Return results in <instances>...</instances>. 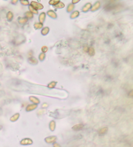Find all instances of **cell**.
<instances>
[{
    "mask_svg": "<svg viewBox=\"0 0 133 147\" xmlns=\"http://www.w3.org/2000/svg\"><path fill=\"white\" fill-rule=\"evenodd\" d=\"M31 6L34 9H35L36 11H37V10H41V9H42V8H43V5H42L41 3H37V2H36V1H32V2L31 3Z\"/></svg>",
    "mask_w": 133,
    "mask_h": 147,
    "instance_id": "1",
    "label": "cell"
},
{
    "mask_svg": "<svg viewBox=\"0 0 133 147\" xmlns=\"http://www.w3.org/2000/svg\"><path fill=\"white\" fill-rule=\"evenodd\" d=\"M33 143V140L29 139V138H25V139H22V141H20V144L22 145H30Z\"/></svg>",
    "mask_w": 133,
    "mask_h": 147,
    "instance_id": "2",
    "label": "cell"
},
{
    "mask_svg": "<svg viewBox=\"0 0 133 147\" xmlns=\"http://www.w3.org/2000/svg\"><path fill=\"white\" fill-rule=\"evenodd\" d=\"M56 141H57V137L54 136V135L47 137H46L45 139V141L47 143H48V144L54 143L56 142Z\"/></svg>",
    "mask_w": 133,
    "mask_h": 147,
    "instance_id": "3",
    "label": "cell"
},
{
    "mask_svg": "<svg viewBox=\"0 0 133 147\" xmlns=\"http://www.w3.org/2000/svg\"><path fill=\"white\" fill-rule=\"evenodd\" d=\"M36 108H37V105L36 104H29V105H28L27 107H26L25 110H26L27 112H31V111H33V110H35Z\"/></svg>",
    "mask_w": 133,
    "mask_h": 147,
    "instance_id": "4",
    "label": "cell"
},
{
    "mask_svg": "<svg viewBox=\"0 0 133 147\" xmlns=\"http://www.w3.org/2000/svg\"><path fill=\"white\" fill-rule=\"evenodd\" d=\"M83 127H84L83 124H78L73 126V127H72V129H73V130H75V131H79V130H81L83 128Z\"/></svg>",
    "mask_w": 133,
    "mask_h": 147,
    "instance_id": "5",
    "label": "cell"
},
{
    "mask_svg": "<svg viewBox=\"0 0 133 147\" xmlns=\"http://www.w3.org/2000/svg\"><path fill=\"white\" fill-rule=\"evenodd\" d=\"M29 100H30V101H31L33 103H34L35 104H38L40 103V100L38 99V98H36L35 97H33V96H31L29 97Z\"/></svg>",
    "mask_w": 133,
    "mask_h": 147,
    "instance_id": "6",
    "label": "cell"
},
{
    "mask_svg": "<svg viewBox=\"0 0 133 147\" xmlns=\"http://www.w3.org/2000/svg\"><path fill=\"white\" fill-rule=\"evenodd\" d=\"M56 128V123L55 120H51L49 123V129L51 131H54Z\"/></svg>",
    "mask_w": 133,
    "mask_h": 147,
    "instance_id": "7",
    "label": "cell"
},
{
    "mask_svg": "<svg viewBox=\"0 0 133 147\" xmlns=\"http://www.w3.org/2000/svg\"><path fill=\"white\" fill-rule=\"evenodd\" d=\"M92 4L90 3H86V4L83 7V8H82V11H84V12H87L88 10H90V8H92Z\"/></svg>",
    "mask_w": 133,
    "mask_h": 147,
    "instance_id": "8",
    "label": "cell"
},
{
    "mask_svg": "<svg viewBox=\"0 0 133 147\" xmlns=\"http://www.w3.org/2000/svg\"><path fill=\"white\" fill-rule=\"evenodd\" d=\"M100 6H101L100 3H99V1H98V2H96V3H95V4L94 5V6H93V7H92L91 10H92V11H96V10H98V9H99V8Z\"/></svg>",
    "mask_w": 133,
    "mask_h": 147,
    "instance_id": "9",
    "label": "cell"
},
{
    "mask_svg": "<svg viewBox=\"0 0 133 147\" xmlns=\"http://www.w3.org/2000/svg\"><path fill=\"white\" fill-rule=\"evenodd\" d=\"M45 18H46V13L45 12H42L39 16V21L40 23H42L44 21H45Z\"/></svg>",
    "mask_w": 133,
    "mask_h": 147,
    "instance_id": "10",
    "label": "cell"
},
{
    "mask_svg": "<svg viewBox=\"0 0 133 147\" xmlns=\"http://www.w3.org/2000/svg\"><path fill=\"white\" fill-rule=\"evenodd\" d=\"M19 117H20L19 113H16V114H14V115H12V116L11 117V119H10V120H11V121H12V122H15V121H16V120L19 119Z\"/></svg>",
    "mask_w": 133,
    "mask_h": 147,
    "instance_id": "11",
    "label": "cell"
},
{
    "mask_svg": "<svg viewBox=\"0 0 133 147\" xmlns=\"http://www.w3.org/2000/svg\"><path fill=\"white\" fill-rule=\"evenodd\" d=\"M47 14H48V16H50L52 18H57V14L55 13L53 11H49L47 12Z\"/></svg>",
    "mask_w": 133,
    "mask_h": 147,
    "instance_id": "12",
    "label": "cell"
},
{
    "mask_svg": "<svg viewBox=\"0 0 133 147\" xmlns=\"http://www.w3.org/2000/svg\"><path fill=\"white\" fill-rule=\"evenodd\" d=\"M108 131V128H106V127H104V128H101L99 132H98V133L99 135H104V134H105Z\"/></svg>",
    "mask_w": 133,
    "mask_h": 147,
    "instance_id": "13",
    "label": "cell"
},
{
    "mask_svg": "<svg viewBox=\"0 0 133 147\" xmlns=\"http://www.w3.org/2000/svg\"><path fill=\"white\" fill-rule=\"evenodd\" d=\"M49 31V27H45V28H43V29L42 30V35H46L48 34V32Z\"/></svg>",
    "mask_w": 133,
    "mask_h": 147,
    "instance_id": "14",
    "label": "cell"
},
{
    "mask_svg": "<svg viewBox=\"0 0 133 147\" xmlns=\"http://www.w3.org/2000/svg\"><path fill=\"white\" fill-rule=\"evenodd\" d=\"M42 27H43V24L41 23H36L34 25V27L36 29H40L41 28H42Z\"/></svg>",
    "mask_w": 133,
    "mask_h": 147,
    "instance_id": "15",
    "label": "cell"
},
{
    "mask_svg": "<svg viewBox=\"0 0 133 147\" xmlns=\"http://www.w3.org/2000/svg\"><path fill=\"white\" fill-rule=\"evenodd\" d=\"M27 20L28 19L26 18H20V19H18V22L20 24H24L25 23H27Z\"/></svg>",
    "mask_w": 133,
    "mask_h": 147,
    "instance_id": "16",
    "label": "cell"
},
{
    "mask_svg": "<svg viewBox=\"0 0 133 147\" xmlns=\"http://www.w3.org/2000/svg\"><path fill=\"white\" fill-rule=\"evenodd\" d=\"M79 12H78V11H75V12H73V13L71 14L70 18L72 19L75 18H77V16H79Z\"/></svg>",
    "mask_w": 133,
    "mask_h": 147,
    "instance_id": "17",
    "label": "cell"
},
{
    "mask_svg": "<svg viewBox=\"0 0 133 147\" xmlns=\"http://www.w3.org/2000/svg\"><path fill=\"white\" fill-rule=\"evenodd\" d=\"M7 19L8 21H11L12 18H13V14L12 12H8L7 13Z\"/></svg>",
    "mask_w": 133,
    "mask_h": 147,
    "instance_id": "18",
    "label": "cell"
},
{
    "mask_svg": "<svg viewBox=\"0 0 133 147\" xmlns=\"http://www.w3.org/2000/svg\"><path fill=\"white\" fill-rule=\"evenodd\" d=\"M88 53L90 54V56H94V54H95V51H94V49L93 48V47H90V48H88Z\"/></svg>",
    "mask_w": 133,
    "mask_h": 147,
    "instance_id": "19",
    "label": "cell"
},
{
    "mask_svg": "<svg viewBox=\"0 0 133 147\" xmlns=\"http://www.w3.org/2000/svg\"><path fill=\"white\" fill-rule=\"evenodd\" d=\"M29 62H30L31 64H37V60L35 58H34V57H31L29 58Z\"/></svg>",
    "mask_w": 133,
    "mask_h": 147,
    "instance_id": "20",
    "label": "cell"
},
{
    "mask_svg": "<svg viewBox=\"0 0 133 147\" xmlns=\"http://www.w3.org/2000/svg\"><path fill=\"white\" fill-rule=\"evenodd\" d=\"M25 16L27 17V18H33V14L31 13L30 11H28V12H26V13H25Z\"/></svg>",
    "mask_w": 133,
    "mask_h": 147,
    "instance_id": "21",
    "label": "cell"
},
{
    "mask_svg": "<svg viewBox=\"0 0 133 147\" xmlns=\"http://www.w3.org/2000/svg\"><path fill=\"white\" fill-rule=\"evenodd\" d=\"M55 7H57L58 8H64V4L62 2H59V3L57 4L56 5H55Z\"/></svg>",
    "mask_w": 133,
    "mask_h": 147,
    "instance_id": "22",
    "label": "cell"
},
{
    "mask_svg": "<svg viewBox=\"0 0 133 147\" xmlns=\"http://www.w3.org/2000/svg\"><path fill=\"white\" fill-rule=\"evenodd\" d=\"M73 8H74V5H73L72 3L71 4H70L68 7V9H67V11L68 12H71V11H72L73 10Z\"/></svg>",
    "mask_w": 133,
    "mask_h": 147,
    "instance_id": "23",
    "label": "cell"
},
{
    "mask_svg": "<svg viewBox=\"0 0 133 147\" xmlns=\"http://www.w3.org/2000/svg\"><path fill=\"white\" fill-rule=\"evenodd\" d=\"M45 57H46L45 53H42L40 54V55H39V60L41 61H43V60L45 59Z\"/></svg>",
    "mask_w": 133,
    "mask_h": 147,
    "instance_id": "24",
    "label": "cell"
},
{
    "mask_svg": "<svg viewBox=\"0 0 133 147\" xmlns=\"http://www.w3.org/2000/svg\"><path fill=\"white\" fill-rule=\"evenodd\" d=\"M60 1H59V0H56V1H55V0H52V1H49V4H51V5H54L55 6L57 4L59 3Z\"/></svg>",
    "mask_w": 133,
    "mask_h": 147,
    "instance_id": "25",
    "label": "cell"
},
{
    "mask_svg": "<svg viewBox=\"0 0 133 147\" xmlns=\"http://www.w3.org/2000/svg\"><path fill=\"white\" fill-rule=\"evenodd\" d=\"M56 84H57L56 82H51L50 84H48V87H49V88H54L55 86H56Z\"/></svg>",
    "mask_w": 133,
    "mask_h": 147,
    "instance_id": "26",
    "label": "cell"
},
{
    "mask_svg": "<svg viewBox=\"0 0 133 147\" xmlns=\"http://www.w3.org/2000/svg\"><path fill=\"white\" fill-rule=\"evenodd\" d=\"M29 10H30V12H31V13H33V14H38V11H36L35 9H34V8L31 7V6H29Z\"/></svg>",
    "mask_w": 133,
    "mask_h": 147,
    "instance_id": "27",
    "label": "cell"
},
{
    "mask_svg": "<svg viewBox=\"0 0 133 147\" xmlns=\"http://www.w3.org/2000/svg\"><path fill=\"white\" fill-rule=\"evenodd\" d=\"M20 3H22V5H28L29 4L28 1H20Z\"/></svg>",
    "mask_w": 133,
    "mask_h": 147,
    "instance_id": "28",
    "label": "cell"
},
{
    "mask_svg": "<svg viewBox=\"0 0 133 147\" xmlns=\"http://www.w3.org/2000/svg\"><path fill=\"white\" fill-rule=\"evenodd\" d=\"M47 50H48V49H47V47L46 46H43V47H42V52H43V53H46L47 51Z\"/></svg>",
    "mask_w": 133,
    "mask_h": 147,
    "instance_id": "29",
    "label": "cell"
},
{
    "mask_svg": "<svg viewBox=\"0 0 133 147\" xmlns=\"http://www.w3.org/2000/svg\"><path fill=\"white\" fill-rule=\"evenodd\" d=\"M53 147H61L59 143H57L55 142V143H53Z\"/></svg>",
    "mask_w": 133,
    "mask_h": 147,
    "instance_id": "30",
    "label": "cell"
},
{
    "mask_svg": "<svg viewBox=\"0 0 133 147\" xmlns=\"http://www.w3.org/2000/svg\"><path fill=\"white\" fill-rule=\"evenodd\" d=\"M79 0H76V1H75V0H73V1H72V4H75V3H78V2H79Z\"/></svg>",
    "mask_w": 133,
    "mask_h": 147,
    "instance_id": "31",
    "label": "cell"
},
{
    "mask_svg": "<svg viewBox=\"0 0 133 147\" xmlns=\"http://www.w3.org/2000/svg\"><path fill=\"white\" fill-rule=\"evenodd\" d=\"M84 50L85 52H88V47H85L84 48Z\"/></svg>",
    "mask_w": 133,
    "mask_h": 147,
    "instance_id": "32",
    "label": "cell"
},
{
    "mask_svg": "<svg viewBox=\"0 0 133 147\" xmlns=\"http://www.w3.org/2000/svg\"><path fill=\"white\" fill-rule=\"evenodd\" d=\"M48 106V105H47V104H43V105H42V107L44 108V106Z\"/></svg>",
    "mask_w": 133,
    "mask_h": 147,
    "instance_id": "33",
    "label": "cell"
},
{
    "mask_svg": "<svg viewBox=\"0 0 133 147\" xmlns=\"http://www.w3.org/2000/svg\"><path fill=\"white\" fill-rule=\"evenodd\" d=\"M132 93H133V91H130V94H129V95H130V97H132Z\"/></svg>",
    "mask_w": 133,
    "mask_h": 147,
    "instance_id": "34",
    "label": "cell"
},
{
    "mask_svg": "<svg viewBox=\"0 0 133 147\" xmlns=\"http://www.w3.org/2000/svg\"><path fill=\"white\" fill-rule=\"evenodd\" d=\"M16 2H18V1H12V3H16Z\"/></svg>",
    "mask_w": 133,
    "mask_h": 147,
    "instance_id": "35",
    "label": "cell"
}]
</instances>
